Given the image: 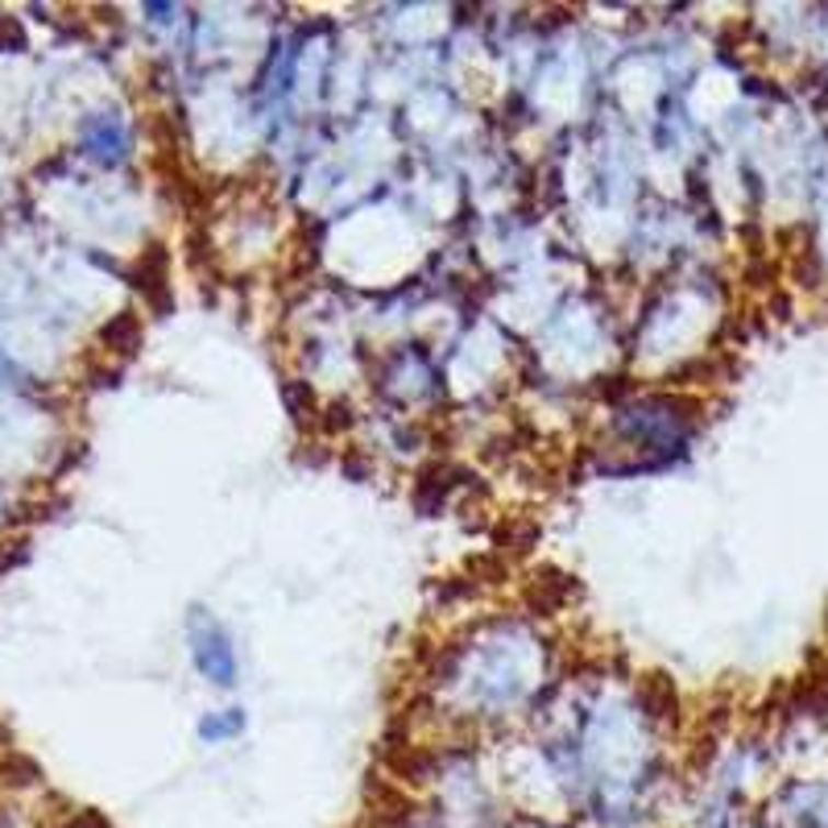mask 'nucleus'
<instances>
[{
    "label": "nucleus",
    "mask_w": 828,
    "mask_h": 828,
    "mask_svg": "<svg viewBox=\"0 0 828 828\" xmlns=\"http://www.w3.org/2000/svg\"><path fill=\"white\" fill-rule=\"evenodd\" d=\"M104 340H113V344H120V353H133L137 344H141V323H137V315H120V320L113 323V327H104Z\"/></svg>",
    "instance_id": "obj_5"
},
{
    "label": "nucleus",
    "mask_w": 828,
    "mask_h": 828,
    "mask_svg": "<svg viewBox=\"0 0 828 828\" xmlns=\"http://www.w3.org/2000/svg\"><path fill=\"white\" fill-rule=\"evenodd\" d=\"M137 278H146L141 283V290L150 295V302L158 307V311H166L170 307V295H166V253H162V245H150V253L137 262Z\"/></svg>",
    "instance_id": "obj_3"
},
{
    "label": "nucleus",
    "mask_w": 828,
    "mask_h": 828,
    "mask_svg": "<svg viewBox=\"0 0 828 828\" xmlns=\"http://www.w3.org/2000/svg\"><path fill=\"white\" fill-rule=\"evenodd\" d=\"M452 469H444V464H432L427 472H418V481H414V506H418V514H432V509L444 506V497H448V490H452Z\"/></svg>",
    "instance_id": "obj_4"
},
{
    "label": "nucleus",
    "mask_w": 828,
    "mask_h": 828,
    "mask_svg": "<svg viewBox=\"0 0 828 828\" xmlns=\"http://www.w3.org/2000/svg\"><path fill=\"white\" fill-rule=\"evenodd\" d=\"M572 593H576L572 576L555 572V567H547L543 580L534 576V584H530V605H534V609H543V613H551V609H564Z\"/></svg>",
    "instance_id": "obj_2"
},
{
    "label": "nucleus",
    "mask_w": 828,
    "mask_h": 828,
    "mask_svg": "<svg viewBox=\"0 0 828 828\" xmlns=\"http://www.w3.org/2000/svg\"><path fill=\"white\" fill-rule=\"evenodd\" d=\"M639 704L646 709V716H655V721H667V716H676L679 709V697H676V683L667 676H642L639 679Z\"/></svg>",
    "instance_id": "obj_1"
}]
</instances>
